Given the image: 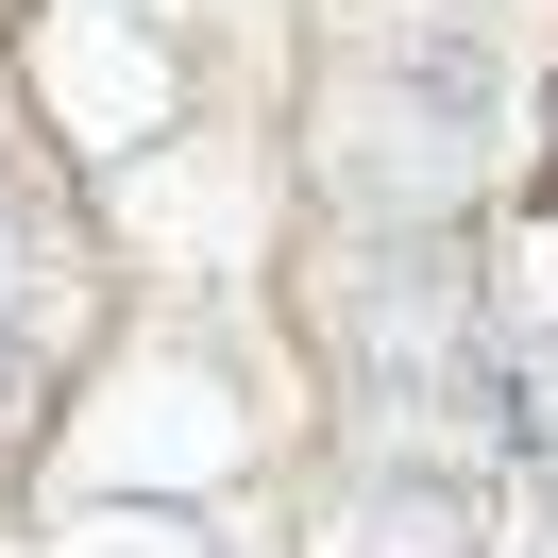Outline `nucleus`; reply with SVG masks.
Listing matches in <instances>:
<instances>
[{
	"mask_svg": "<svg viewBox=\"0 0 558 558\" xmlns=\"http://www.w3.org/2000/svg\"><path fill=\"white\" fill-rule=\"evenodd\" d=\"M17 355H35V271L0 254V373H17Z\"/></svg>",
	"mask_w": 558,
	"mask_h": 558,
	"instance_id": "obj_1",
	"label": "nucleus"
}]
</instances>
